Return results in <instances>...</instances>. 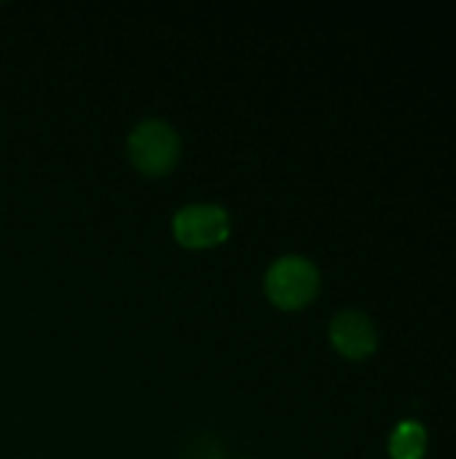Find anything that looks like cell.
Returning a JSON list of instances; mask_svg holds the SVG:
<instances>
[{"label":"cell","mask_w":456,"mask_h":459,"mask_svg":"<svg viewBox=\"0 0 456 459\" xmlns=\"http://www.w3.org/2000/svg\"><path fill=\"white\" fill-rule=\"evenodd\" d=\"M126 151L140 172L167 175L180 159V134L164 118H145L129 132Z\"/></svg>","instance_id":"6da1fadb"},{"label":"cell","mask_w":456,"mask_h":459,"mask_svg":"<svg viewBox=\"0 0 456 459\" xmlns=\"http://www.w3.org/2000/svg\"><path fill=\"white\" fill-rule=\"evenodd\" d=\"M263 288L280 309H304L320 290V269L304 255H282L269 266Z\"/></svg>","instance_id":"7a4b0ae2"},{"label":"cell","mask_w":456,"mask_h":459,"mask_svg":"<svg viewBox=\"0 0 456 459\" xmlns=\"http://www.w3.org/2000/svg\"><path fill=\"white\" fill-rule=\"evenodd\" d=\"M172 231L175 239L185 247H212L228 239L231 231V218L226 207L212 204V202H196L185 204L175 212L172 218Z\"/></svg>","instance_id":"3957f363"},{"label":"cell","mask_w":456,"mask_h":459,"mask_svg":"<svg viewBox=\"0 0 456 459\" xmlns=\"http://www.w3.org/2000/svg\"><path fill=\"white\" fill-rule=\"evenodd\" d=\"M331 344L349 360H363L376 350V325L366 312L344 309L331 320Z\"/></svg>","instance_id":"277c9868"},{"label":"cell","mask_w":456,"mask_h":459,"mask_svg":"<svg viewBox=\"0 0 456 459\" xmlns=\"http://www.w3.org/2000/svg\"><path fill=\"white\" fill-rule=\"evenodd\" d=\"M427 452V433L419 422L406 420L395 428L390 438V455L392 459H422Z\"/></svg>","instance_id":"5b68a950"}]
</instances>
